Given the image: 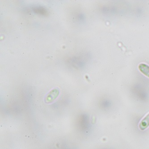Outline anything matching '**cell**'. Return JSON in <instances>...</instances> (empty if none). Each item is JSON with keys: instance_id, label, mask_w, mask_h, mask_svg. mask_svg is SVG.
I'll return each mask as SVG.
<instances>
[{"instance_id": "cell-2", "label": "cell", "mask_w": 149, "mask_h": 149, "mask_svg": "<svg viewBox=\"0 0 149 149\" xmlns=\"http://www.w3.org/2000/svg\"><path fill=\"white\" fill-rule=\"evenodd\" d=\"M139 69L141 73L149 77V66L146 64L142 63L139 65Z\"/></svg>"}, {"instance_id": "cell-1", "label": "cell", "mask_w": 149, "mask_h": 149, "mask_svg": "<svg viewBox=\"0 0 149 149\" xmlns=\"http://www.w3.org/2000/svg\"><path fill=\"white\" fill-rule=\"evenodd\" d=\"M149 126V113L142 119L139 125V127L141 130H144Z\"/></svg>"}]
</instances>
